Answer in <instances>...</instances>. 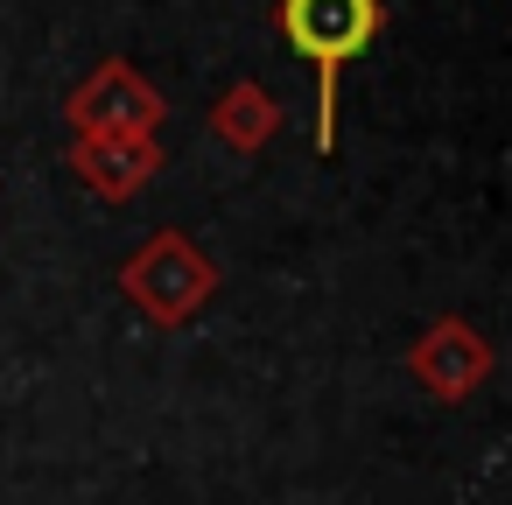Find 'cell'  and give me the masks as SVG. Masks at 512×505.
Listing matches in <instances>:
<instances>
[{
  "label": "cell",
  "instance_id": "1",
  "mask_svg": "<svg viewBox=\"0 0 512 505\" xmlns=\"http://www.w3.org/2000/svg\"><path fill=\"white\" fill-rule=\"evenodd\" d=\"M386 0H281V36L316 64V148H337V71L372 50Z\"/></svg>",
  "mask_w": 512,
  "mask_h": 505
},
{
  "label": "cell",
  "instance_id": "2",
  "mask_svg": "<svg viewBox=\"0 0 512 505\" xmlns=\"http://www.w3.org/2000/svg\"><path fill=\"white\" fill-rule=\"evenodd\" d=\"M120 288H127V302H134L148 323L176 330V323H190V316L218 295V267L204 260L197 239H183V232H155V239L120 267Z\"/></svg>",
  "mask_w": 512,
  "mask_h": 505
},
{
  "label": "cell",
  "instance_id": "3",
  "mask_svg": "<svg viewBox=\"0 0 512 505\" xmlns=\"http://www.w3.org/2000/svg\"><path fill=\"white\" fill-rule=\"evenodd\" d=\"M64 120L78 127V141H148V134L162 127V92H155L134 64L106 57V64L64 99Z\"/></svg>",
  "mask_w": 512,
  "mask_h": 505
},
{
  "label": "cell",
  "instance_id": "4",
  "mask_svg": "<svg viewBox=\"0 0 512 505\" xmlns=\"http://www.w3.org/2000/svg\"><path fill=\"white\" fill-rule=\"evenodd\" d=\"M491 337L477 330V323H463V316H435L428 330H421V344L407 351V372L435 393V400H470L484 379H491Z\"/></svg>",
  "mask_w": 512,
  "mask_h": 505
},
{
  "label": "cell",
  "instance_id": "5",
  "mask_svg": "<svg viewBox=\"0 0 512 505\" xmlns=\"http://www.w3.org/2000/svg\"><path fill=\"white\" fill-rule=\"evenodd\" d=\"M71 169H78L85 190H99L106 204H127V197H141V190L155 183L162 148H155V134H148V141H78V148H71Z\"/></svg>",
  "mask_w": 512,
  "mask_h": 505
},
{
  "label": "cell",
  "instance_id": "6",
  "mask_svg": "<svg viewBox=\"0 0 512 505\" xmlns=\"http://www.w3.org/2000/svg\"><path fill=\"white\" fill-rule=\"evenodd\" d=\"M274 127H281V106H274V92L267 85H232L225 99H218V113H211V134L225 141V148H239V155H260L267 141H274Z\"/></svg>",
  "mask_w": 512,
  "mask_h": 505
}]
</instances>
